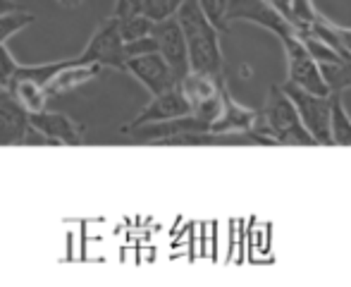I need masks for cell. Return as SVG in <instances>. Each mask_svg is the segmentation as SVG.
I'll list each match as a JSON object with an SVG mask.
<instances>
[{"label": "cell", "mask_w": 351, "mask_h": 287, "mask_svg": "<svg viewBox=\"0 0 351 287\" xmlns=\"http://www.w3.org/2000/svg\"><path fill=\"white\" fill-rule=\"evenodd\" d=\"M251 130L263 137L268 146H318L282 84L268 89L265 103L256 108V120Z\"/></svg>", "instance_id": "obj_1"}, {"label": "cell", "mask_w": 351, "mask_h": 287, "mask_svg": "<svg viewBox=\"0 0 351 287\" xmlns=\"http://www.w3.org/2000/svg\"><path fill=\"white\" fill-rule=\"evenodd\" d=\"M177 19H180L182 29H184L191 70L213 74V77H225L220 29L206 17L199 0H184L182 8L177 10Z\"/></svg>", "instance_id": "obj_2"}, {"label": "cell", "mask_w": 351, "mask_h": 287, "mask_svg": "<svg viewBox=\"0 0 351 287\" xmlns=\"http://www.w3.org/2000/svg\"><path fill=\"white\" fill-rule=\"evenodd\" d=\"M282 46L287 53V82L294 84L299 89H306L311 93H320V96H332L328 79H325L323 65L313 58L304 38L291 34V36L282 38Z\"/></svg>", "instance_id": "obj_3"}, {"label": "cell", "mask_w": 351, "mask_h": 287, "mask_svg": "<svg viewBox=\"0 0 351 287\" xmlns=\"http://www.w3.org/2000/svg\"><path fill=\"white\" fill-rule=\"evenodd\" d=\"M79 60L82 62H98L103 67H110V70L125 72L127 67V43L122 38L120 19L115 14L106 17L96 29H93L91 38L84 46V51L79 53Z\"/></svg>", "instance_id": "obj_4"}, {"label": "cell", "mask_w": 351, "mask_h": 287, "mask_svg": "<svg viewBox=\"0 0 351 287\" xmlns=\"http://www.w3.org/2000/svg\"><path fill=\"white\" fill-rule=\"evenodd\" d=\"M282 89H285L291 101H294L306 130L313 135L318 146H335L332 144V96L311 93V91H306V89H299L289 82L282 84Z\"/></svg>", "instance_id": "obj_5"}, {"label": "cell", "mask_w": 351, "mask_h": 287, "mask_svg": "<svg viewBox=\"0 0 351 287\" xmlns=\"http://www.w3.org/2000/svg\"><path fill=\"white\" fill-rule=\"evenodd\" d=\"M232 22H254V24H258V27L273 32L280 41L285 36L296 34L294 27L287 22V17L270 3V0H230L227 24H232Z\"/></svg>", "instance_id": "obj_6"}, {"label": "cell", "mask_w": 351, "mask_h": 287, "mask_svg": "<svg viewBox=\"0 0 351 287\" xmlns=\"http://www.w3.org/2000/svg\"><path fill=\"white\" fill-rule=\"evenodd\" d=\"M153 38H156V43H158V53L170 62L177 79L182 82V79L191 72V60H189V46H186L184 29H182L177 14L175 17L156 22V27H153Z\"/></svg>", "instance_id": "obj_7"}, {"label": "cell", "mask_w": 351, "mask_h": 287, "mask_svg": "<svg viewBox=\"0 0 351 287\" xmlns=\"http://www.w3.org/2000/svg\"><path fill=\"white\" fill-rule=\"evenodd\" d=\"M125 72H130L151 96H158V93L167 91V89L180 84L175 70H172L170 62H167L160 53H143V56L130 58Z\"/></svg>", "instance_id": "obj_8"}, {"label": "cell", "mask_w": 351, "mask_h": 287, "mask_svg": "<svg viewBox=\"0 0 351 287\" xmlns=\"http://www.w3.org/2000/svg\"><path fill=\"white\" fill-rule=\"evenodd\" d=\"M191 113V106L186 101L184 91L182 87L167 89V91L158 93V96L151 98V103L139 111V115L134 120H130L127 125L120 127V132H127V130H134V127H141V125H151V122H165V120H175V117H182V115H189Z\"/></svg>", "instance_id": "obj_9"}, {"label": "cell", "mask_w": 351, "mask_h": 287, "mask_svg": "<svg viewBox=\"0 0 351 287\" xmlns=\"http://www.w3.org/2000/svg\"><path fill=\"white\" fill-rule=\"evenodd\" d=\"M32 132V113L12 96L10 89H0V146H24Z\"/></svg>", "instance_id": "obj_10"}, {"label": "cell", "mask_w": 351, "mask_h": 287, "mask_svg": "<svg viewBox=\"0 0 351 287\" xmlns=\"http://www.w3.org/2000/svg\"><path fill=\"white\" fill-rule=\"evenodd\" d=\"M32 125L38 132H43L56 146H82L84 137H86V125L72 120L60 111H51V108L32 113Z\"/></svg>", "instance_id": "obj_11"}, {"label": "cell", "mask_w": 351, "mask_h": 287, "mask_svg": "<svg viewBox=\"0 0 351 287\" xmlns=\"http://www.w3.org/2000/svg\"><path fill=\"white\" fill-rule=\"evenodd\" d=\"M103 70H106V67L98 65V62H82L79 58H70V62H67V65L53 77V82L48 84V91H51V96L77 91V89H82L84 84L101 77Z\"/></svg>", "instance_id": "obj_12"}, {"label": "cell", "mask_w": 351, "mask_h": 287, "mask_svg": "<svg viewBox=\"0 0 351 287\" xmlns=\"http://www.w3.org/2000/svg\"><path fill=\"white\" fill-rule=\"evenodd\" d=\"M256 120V111L244 108L241 103H237L232 98V93L225 89V106L222 113L215 122H213V132H241V130H251Z\"/></svg>", "instance_id": "obj_13"}, {"label": "cell", "mask_w": 351, "mask_h": 287, "mask_svg": "<svg viewBox=\"0 0 351 287\" xmlns=\"http://www.w3.org/2000/svg\"><path fill=\"white\" fill-rule=\"evenodd\" d=\"M5 89L12 91V96L27 108L29 113H41L48 108V101H51V91L48 87L38 82H32V79H12Z\"/></svg>", "instance_id": "obj_14"}, {"label": "cell", "mask_w": 351, "mask_h": 287, "mask_svg": "<svg viewBox=\"0 0 351 287\" xmlns=\"http://www.w3.org/2000/svg\"><path fill=\"white\" fill-rule=\"evenodd\" d=\"M332 144L351 146V115L344 108L342 93H332Z\"/></svg>", "instance_id": "obj_15"}, {"label": "cell", "mask_w": 351, "mask_h": 287, "mask_svg": "<svg viewBox=\"0 0 351 287\" xmlns=\"http://www.w3.org/2000/svg\"><path fill=\"white\" fill-rule=\"evenodd\" d=\"M34 22H36L34 12H29V10H24V8L14 10V12L0 14V43H8L14 34L24 32V29H27L29 24H34Z\"/></svg>", "instance_id": "obj_16"}, {"label": "cell", "mask_w": 351, "mask_h": 287, "mask_svg": "<svg viewBox=\"0 0 351 287\" xmlns=\"http://www.w3.org/2000/svg\"><path fill=\"white\" fill-rule=\"evenodd\" d=\"M153 27H156V19H151L146 12L132 14L127 19H120V29H122V38L125 43L139 41V38H146L153 34Z\"/></svg>", "instance_id": "obj_17"}, {"label": "cell", "mask_w": 351, "mask_h": 287, "mask_svg": "<svg viewBox=\"0 0 351 287\" xmlns=\"http://www.w3.org/2000/svg\"><path fill=\"white\" fill-rule=\"evenodd\" d=\"M291 14H294V29L296 36H304L308 34L311 24L318 22L323 14L315 10L313 0H291Z\"/></svg>", "instance_id": "obj_18"}, {"label": "cell", "mask_w": 351, "mask_h": 287, "mask_svg": "<svg viewBox=\"0 0 351 287\" xmlns=\"http://www.w3.org/2000/svg\"><path fill=\"white\" fill-rule=\"evenodd\" d=\"M201 10L206 12V17L215 24L220 32H227L230 24H227V10H230V0H199Z\"/></svg>", "instance_id": "obj_19"}, {"label": "cell", "mask_w": 351, "mask_h": 287, "mask_svg": "<svg viewBox=\"0 0 351 287\" xmlns=\"http://www.w3.org/2000/svg\"><path fill=\"white\" fill-rule=\"evenodd\" d=\"M182 3H184V0H146L143 12L151 19H156V22H160V19L175 17L177 10L182 8Z\"/></svg>", "instance_id": "obj_20"}, {"label": "cell", "mask_w": 351, "mask_h": 287, "mask_svg": "<svg viewBox=\"0 0 351 287\" xmlns=\"http://www.w3.org/2000/svg\"><path fill=\"white\" fill-rule=\"evenodd\" d=\"M17 67H19V62L14 60V56L8 51L5 43H0V84H3V87H8L10 79L17 72Z\"/></svg>", "instance_id": "obj_21"}, {"label": "cell", "mask_w": 351, "mask_h": 287, "mask_svg": "<svg viewBox=\"0 0 351 287\" xmlns=\"http://www.w3.org/2000/svg\"><path fill=\"white\" fill-rule=\"evenodd\" d=\"M146 8V0H115V8H112V14L117 19H127L132 14H139Z\"/></svg>", "instance_id": "obj_22"}, {"label": "cell", "mask_w": 351, "mask_h": 287, "mask_svg": "<svg viewBox=\"0 0 351 287\" xmlns=\"http://www.w3.org/2000/svg\"><path fill=\"white\" fill-rule=\"evenodd\" d=\"M14 10H22V5L14 3V0H0V14H5V12H14Z\"/></svg>", "instance_id": "obj_23"}, {"label": "cell", "mask_w": 351, "mask_h": 287, "mask_svg": "<svg viewBox=\"0 0 351 287\" xmlns=\"http://www.w3.org/2000/svg\"><path fill=\"white\" fill-rule=\"evenodd\" d=\"M82 3H84V0H58V5H60V8H65V10H74V8H79Z\"/></svg>", "instance_id": "obj_24"}, {"label": "cell", "mask_w": 351, "mask_h": 287, "mask_svg": "<svg viewBox=\"0 0 351 287\" xmlns=\"http://www.w3.org/2000/svg\"><path fill=\"white\" fill-rule=\"evenodd\" d=\"M0 89H5V87H3V84H0Z\"/></svg>", "instance_id": "obj_25"}]
</instances>
